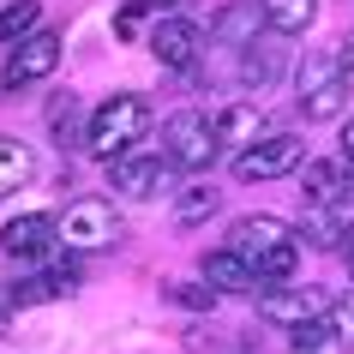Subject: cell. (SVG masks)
<instances>
[{"mask_svg":"<svg viewBox=\"0 0 354 354\" xmlns=\"http://www.w3.org/2000/svg\"><path fill=\"white\" fill-rule=\"evenodd\" d=\"M109 168H114V192H127V198H162L168 180H174V168L162 156H138V150L109 162Z\"/></svg>","mask_w":354,"mask_h":354,"instance_id":"9c48e42d","label":"cell"},{"mask_svg":"<svg viewBox=\"0 0 354 354\" xmlns=\"http://www.w3.org/2000/svg\"><path fill=\"white\" fill-rule=\"evenodd\" d=\"M48 127H55L60 145H73V127H78V102H73V96H60L55 109H48Z\"/></svg>","mask_w":354,"mask_h":354,"instance_id":"cb8c5ba5","label":"cell"},{"mask_svg":"<svg viewBox=\"0 0 354 354\" xmlns=\"http://www.w3.org/2000/svg\"><path fill=\"white\" fill-rule=\"evenodd\" d=\"M228 246L252 264L259 288L288 282V277H295V264H300V234L282 223V216H241V223H234V234H228Z\"/></svg>","mask_w":354,"mask_h":354,"instance_id":"6da1fadb","label":"cell"},{"mask_svg":"<svg viewBox=\"0 0 354 354\" xmlns=\"http://www.w3.org/2000/svg\"><path fill=\"white\" fill-rule=\"evenodd\" d=\"M42 6L37 0H12V6H0V42H24L30 30H37Z\"/></svg>","mask_w":354,"mask_h":354,"instance_id":"d6986e66","label":"cell"},{"mask_svg":"<svg viewBox=\"0 0 354 354\" xmlns=\"http://www.w3.org/2000/svg\"><path fill=\"white\" fill-rule=\"evenodd\" d=\"M259 12H264V30L300 37V30H313V19H318V0H259Z\"/></svg>","mask_w":354,"mask_h":354,"instance_id":"5bb4252c","label":"cell"},{"mask_svg":"<svg viewBox=\"0 0 354 354\" xmlns=\"http://www.w3.org/2000/svg\"><path fill=\"white\" fill-rule=\"evenodd\" d=\"M252 295H259V318L264 324H282V330H300V324L330 313V300L318 288H282V282H270V288H252Z\"/></svg>","mask_w":354,"mask_h":354,"instance_id":"52a82bcc","label":"cell"},{"mask_svg":"<svg viewBox=\"0 0 354 354\" xmlns=\"http://www.w3.org/2000/svg\"><path fill=\"white\" fill-rule=\"evenodd\" d=\"M342 241H348V246H342V259H348V270H354V228L342 234Z\"/></svg>","mask_w":354,"mask_h":354,"instance_id":"f546056e","label":"cell"},{"mask_svg":"<svg viewBox=\"0 0 354 354\" xmlns=\"http://www.w3.org/2000/svg\"><path fill=\"white\" fill-rule=\"evenodd\" d=\"M145 132H150V102L132 96V91H120V96H109V102L91 114L84 150L102 156V162H120V156H132V145H138Z\"/></svg>","mask_w":354,"mask_h":354,"instance_id":"7a4b0ae2","label":"cell"},{"mask_svg":"<svg viewBox=\"0 0 354 354\" xmlns=\"http://www.w3.org/2000/svg\"><path fill=\"white\" fill-rule=\"evenodd\" d=\"M168 295L180 300V306H198V313H210V306H216V288H198V282H174Z\"/></svg>","mask_w":354,"mask_h":354,"instance_id":"d4e9b609","label":"cell"},{"mask_svg":"<svg viewBox=\"0 0 354 354\" xmlns=\"http://www.w3.org/2000/svg\"><path fill=\"white\" fill-rule=\"evenodd\" d=\"M288 336H295L300 354H318V348H324V336H330V324H324V318H313V324H300V330H288Z\"/></svg>","mask_w":354,"mask_h":354,"instance_id":"484cf974","label":"cell"},{"mask_svg":"<svg viewBox=\"0 0 354 354\" xmlns=\"http://www.w3.org/2000/svg\"><path fill=\"white\" fill-rule=\"evenodd\" d=\"M306 162V145H300L295 132H264L259 145H246L241 156H234V180H277V174H295V168Z\"/></svg>","mask_w":354,"mask_h":354,"instance_id":"5b68a950","label":"cell"},{"mask_svg":"<svg viewBox=\"0 0 354 354\" xmlns=\"http://www.w3.org/2000/svg\"><path fill=\"white\" fill-rule=\"evenodd\" d=\"M259 24H264L259 0H252V6H223V12L210 19V37H223L228 48H252V42H259Z\"/></svg>","mask_w":354,"mask_h":354,"instance_id":"4fadbf2b","label":"cell"},{"mask_svg":"<svg viewBox=\"0 0 354 354\" xmlns=\"http://www.w3.org/2000/svg\"><path fill=\"white\" fill-rule=\"evenodd\" d=\"M277 73H282V66H277V48H259V42L241 48V78H246V84H259V91H264V84H277Z\"/></svg>","mask_w":354,"mask_h":354,"instance_id":"7402d4cb","label":"cell"},{"mask_svg":"<svg viewBox=\"0 0 354 354\" xmlns=\"http://www.w3.org/2000/svg\"><path fill=\"white\" fill-rule=\"evenodd\" d=\"M145 6H174V0H145Z\"/></svg>","mask_w":354,"mask_h":354,"instance_id":"4dcf8cb0","label":"cell"},{"mask_svg":"<svg viewBox=\"0 0 354 354\" xmlns=\"http://www.w3.org/2000/svg\"><path fill=\"white\" fill-rule=\"evenodd\" d=\"M205 282L216 288V295H246V288H259V277H252V264L234 252V246H216V252H205Z\"/></svg>","mask_w":354,"mask_h":354,"instance_id":"7c38bea8","label":"cell"},{"mask_svg":"<svg viewBox=\"0 0 354 354\" xmlns=\"http://www.w3.org/2000/svg\"><path fill=\"white\" fill-rule=\"evenodd\" d=\"M60 66V37L55 30H30L24 42H12V55H6V73H0V84L19 96L30 91V84H42V78Z\"/></svg>","mask_w":354,"mask_h":354,"instance_id":"8992f818","label":"cell"},{"mask_svg":"<svg viewBox=\"0 0 354 354\" xmlns=\"http://www.w3.org/2000/svg\"><path fill=\"white\" fill-rule=\"evenodd\" d=\"M48 246H60V223L42 210H24L0 228V252L6 259H48Z\"/></svg>","mask_w":354,"mask_h":354,"instance_id":"ba28073f","label":"cell"},{"mask_svg":"<svg viewBox=\"0 0 354 354\" xmlns=\"http://www.w3.org/2000/svg\"><path fill=\"white\" fill-rule=\"evenodd\" d=\"M342 168H348V162H300V168H295V174H300V192H306L313 205H330L336 192L348 187V180H342Z\"/></svg>","mask_w":354,"mask_h":354,"instance_id":"2e32d148","label":"cell"},{"mask_svg":"<svg viewBox=\"0 0 354 354\" xmlns=\"http://www.w3.org/2000/svg\"><path fill=\"white\" fill-rule=\"evenodd\" d=\"M342 84H354V42H342Z\"/></svg>","mask_w":354,"mask_h":354,"instance_id":"83f0119b","label":"cell"},{"mask_svg":"<svg viewBox=\"0 0 354 354\" xmlns=\"http://www.w3.org/2000/svg\"><path fill=\"white\" fill-rule=\"evenodd\" d=\"M342 78V48H313V55L300 60V73H295V91H324V84H336Z\"/></svg>","mask_w":354,"mask_h":354,"instance_id":"ac0fdd59","label":"cell"},{"mask_svg":"<svg viewBox=\"0 0 354 354\" xmlns=\"http://www.w3.org/2000/svg\"><path fill=\"white\" fill-rule=\"evenodd\" d=\"M138 19H145V0H132L127 12L114 19V30H120V37H138Z\"/></svg>","mask_w":354,"mask_h":354,"instance_id":"4316f807","label":"cell"},{"mask_svg":"<svg viewBox=\"0 0 354 354\" xmlns=\"http://www.w3.org/2000/svg\"><path fill=\"white\" fill-rule=\"evenodd\" d=\"M216 210H223V192H210V187H187L180 192V205H174V216H180V223H205V216H216Z\"/></svg>","mask_w":354,"mask_h":354,"instance_id":"44dd1931","label":"cell"},{"mask_svg":"<svg viewBox=\"0 0 354 354\" xmlns=\"http://www.w3.org/2000/svg\"><path fill=\"white\" fill-rule=\"evenodd\" d=\"M264 132H270V120H264L259 102H228V109L216 114V145L234 150V156H241L246 145H259Z\"/></svg>","mask_w":354,"mask_h":354,"instance_id":"8fae6325","label":"cell"},{"mask_svg":"<svg viewBox=\"0 0 354 354\" xmlns=\"http://www.w3.org/2000/svg\"><path fill=\"white\" fill-rule=\"evenodd\" d=\"M342 162H348V168H354V127H348V132H342Z\"/></svg>","mask_w":354,"mask_h":354,"instance_id":"f1b7e54d","label":"cell"},{"mask_svg":"<svg viewBox=\"0 0 354 354\" xmlns=\"http://www.w3.org/2000/svg\"><path fill=\"white\" fill-rule=\"evenodd\" d=\"M216 120L198 109H180V114H168L162 120V162L168 168H180V174H198V168L216 162Z\"/></svg>","mask_w":354,"mask_h":354,"instance_id":"3957f363","label":"cell"},{"mask_svg":"<svg viewBox=\"0 0 354 354\" xmlns=\"http://www.w3.org/2000/svg\"><path fill=\"white\" fill-rule=\"evenodd\" d=\"M145 42H150V55L162 60V66H192L198 48H205V30H198L192 19H156Z\"/></svg>","mask_w":354,"mask_h":354,"instance_id":"30bf717a","label":"cell"},{"mask_svg":"<svg viewBox=\"0 0 354 354\" xmlns=\"http://www.w3.org/2000/svg\"><path fill=\"white\" fill-rule=\"evenodd\" d=\"M78 288V270L66 264V270H42V277H24L19 288H12V306H42V300H60Z\"/></svg>","mask_w":354,"mask_h":354,"instance_id":"9a60e30c","label":"cell"},{"mask_svg":"<svg viewBox=\"0 0 354 354\" xmlns=\"http://www.w3.org/2000/svg\"><path fill=\"white\" fill-rule=\"evenodd\" d=\"M324 324H330V336L342 342V348H354V295L330 300V313H324Z\"/></svg>","mask_w":354,"mask_h":354,"instance_id":"603a6c76","label":"cell"},{"mask_svg":"<svg viewBox=\"0 0 354 354\" xmlns=\"http://www.w3.org/2000/svg\"><path fill=\"white\" fill-rule=\"evenodd\" d=\"M342 102H348V84L336 78V84H324V91H306V96H300V114H306V120H336Z\"/></svg>","mask_w":354,"mask_h":354,"instance_id":"ffe728a7","label":"cell"},{"mask_svg":"<svg viewBox=\"0 0 354 354\" xmlns=\"http://www.w3.org/2000/svg\"><path fill=\"white\" fill-rule=\"evenodd\" d=\"M30 174H37L30 145H19V138H6V132H0V198H6V192H19Z\"/></svg>","mask_w":354,"mask_h":354,"instance_id":"e0dca14e","label":"cell"},{"mask_svg":"<svg viewBox=\"0 0 354 354\" xmlns=\"http://www.w3.org/2000/svg\"><path fill=\"white\" fill-rule=\"evenodd\" d=\"M60 223V246L66 252H102V246L120 241V216H114V205H102V198H78V205H66V216H55Z\"/></svg>","mask_w":354,"mask_h":354,"instance_id":"277c9868","label":"cell"}]
</instances>
